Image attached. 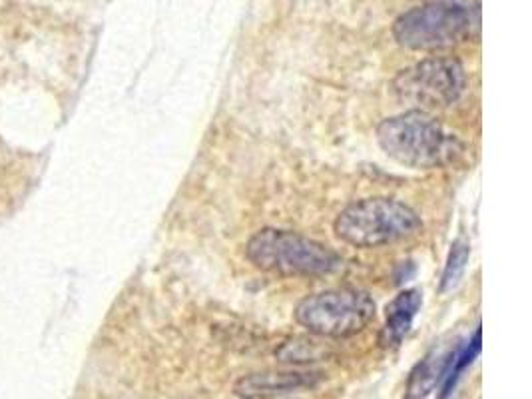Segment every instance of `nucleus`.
Wrapping results in <instances>:
<instances>
[{
	"label": "nucleus",
	"mask_w": 532,
	"mask_h": 399,
	"mask_svg": "<svg viewBox=\"0 0 532 399\" xmlns=\"http://www.w3.org/2000/svg\"><path fill=\"white\" fill-rule=\"evenodd\" d=\"M377 142L389 158L415 170L449 168L465 156V144L425 110L383 120Z\"/></svg>",
	"instance_id": "obj_1"
},
{
	"label": "nucleus",
	"mask_w": 532,
	"mask_h": 399,
	"mask_svg": "<svg viewBox=\"0 0 532 399\" xmlns=\"http://www.w3.org/2000/svg\"><path fill=\"white\" fill-rule=\"evenodd\" d=\"M481 32V0H425L393 24L399 46L437 52L475 40Z\"/></svg>",
	"instance_id": "obj_2"
},
{
	"label": "nucleus",
	"mask_w": 532,
	"mask_h": 399,
	"mask_svg": "<svg viewBox=\"0 0 532 399\" xmlns=\"http://www.w3.org/2000/svg\"><path fill=\"white\" fill-rule=\"evenodd\" d=\"M335 236L355 248H381L423 232L419 214L393 198H367L347 206L333 224Z\"/></svg>",
	"instance_id": "obj_3"
},
{
	"label": "nucleus",
	"mask_w": 532,
	"mask_h": 399,
	"mask_svg": "<svg viewBox=\"0 0 532 399\" xmlns=\"http://www.w3.org/2000/svg\"><path fill=\"white\" fill-rule=\"evenodd\" d=\"M248 260L277 276H327L343 266L331 248L289 230L266 228L254 234L246 246Z\"/></svg>",
	"instance_id": "obj_4"
},
{
	"label": "nucleus",
	"mask_w": 532,
	"mask_h": 399,
	"mask_svg": "<svg viewBox=\"0 0 532 399\" xmlns=\"http://www.w3.org/2000/svg\"><path fill=\"white\" fill-rule=\"evenodd\" d=\"M373 298L357 288H337L303 298L295 322L317 338L343 340L363 332L375 318Z\"/></svg>",
	"instance_id": "obj_5"
},
{
	"label": "nucleus",
	"mask_w": 532,
	"mask_h": 399,
	"mask_svg": "<svg viewBox=\"0 0 532 399\" xmlns=\"http://www.w3.org/2000/svg\"><path fill=\"white\" fill-rule=\"evenodd\" d=\"M465 86V68L457 58H427L401 70L393 82L401 102L425 112L455 104Z\"/></svg>",
	"instance_id": "obj_6"
},
{
	"label": "nucleus",
	"mask_w": 532,
	"mask_h": 399,
	"mask_svg": "<svg viewBox=\"0 0 532 399\" xmlns=\"http://www.w3.org/2000/svg\"><path fill=\"white\" fill-rule=\"evenodd\" d=\"M317 384L315 374H297V372H267L252 374L242 378L236 384V396L240 398H271L281 394H291L303 388H313Z\"/></svg>",
	"instance_id": "obj_7"
},
{
	"label": "nucleus",
	"mask_w": 532,
	"mask_h": 399,
	"mask_svg": "<svg viewBox=\"0 0 532 399\" xmlns=\"http://www.w3.org/2000/svg\"><path fill=\"white\" fill-rule=\"evenodd\" d=\"M421 304L423 294L419 290H405L387 306L385 328L379 336V344L383 348H397L403 342L413 326L417 312L421 310Z\"/></svg>",
	"instance_id": "obj_8"
},
{
	"label": "nucleus",
	"mask_w": 532,
	"mask_h": 399,
	"mask_svg": "<svg viewBox=\"0 0 532 399\" xmlns=\"http://www.w3.org/2000/svg\"><path fill=\"white\" fill-rule=\"evenodd\" d=\"M469 254H471V248H469L467 242L457 240L453 244V250H451L449 260H447V266H445V274H443V284H441V290L443 292L451 290L459 282V278L463 276L465 264L469 260Z\"/></svg>",
	"instance_id": "obj_9"
},
{
	"label": "nucleus",
	"mask_w": 532,
	"mask_h": 399,
	"mask_svg": "<svg viewBox=\"0 0 532 399\" xmlns=\"http://www.w3.org/2000/svg\"><path fill=\"white\" fill-rule=\"evenodd\" d=\"M321 354H323V350L319 348L317 342L305 340V338H295L293 342H287L277 352V358L281 362H287V364H293V362L299 364V362H311V360H315Z\"/></svg>",
	"instance_id": "obj_10"
}]
</instances>
